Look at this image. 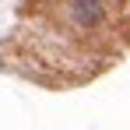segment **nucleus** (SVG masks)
<instances>
[{
    "instance_id": "f257e3e1",
    "label": "nucleus",
    "mask_w": 130,
    "mask_h": 130,
    "mask_svg": "<svg viewBox=\"0 0 130 130\" xmlns=\"http://www.w3.org/2000/svg\"><path fill=\"white\" fill-rule=\"evenodd\" d=\"M70 21L85 32H95L106 21V4L102 0H74L70 4Z\"/></svg>"
}]
</instances>
